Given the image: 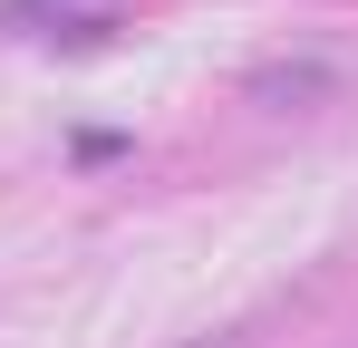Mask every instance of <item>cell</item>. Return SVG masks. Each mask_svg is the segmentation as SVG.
I'll use <instances>...</instances> for the list:
<instances>
[{
	"instance_id": "obj_1",
	"label": "cell",
	"mask_w": 358,
	"mask_h": 348,
	"mask_svg": "<svg viewBox=\"0 0 358 348\" xmlns=\"http://www.w3.org/2000/svg\"><path fill=\"white\" fill-rule=\"evenodd\" d=\"M39 10H68V0H10V20H39Z\"/></svg>"
}]
</instances>
